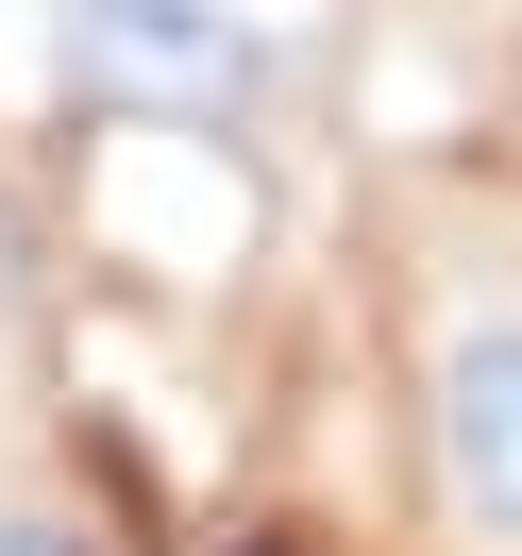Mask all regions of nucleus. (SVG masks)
Instances as JSON below:
<instances>
[{"mask_svg":"<svg viewBox=\"0 0 522 556\" xmlns=\"http://www.w3.org/2000/svg\"><path fill=\"white\" fill-rule=\"evenodd\" d=\"M51 51H68L85 102L118 118H270L287 85V17L270 0H51Z\"/></svg>","mask_w":522,"mask_h":556,"instance_id":"obj_1","label":"nucleus"},{"mask_svg":"<svg viewBox=\"0 0 522 556\" xmlns=\"http://www.w3.org/2000/svg\"><path fill=\"white\" fill-rule=\"evenodd\" d=\"M421 489L455 556H522V287H472L421 338Z\"/></svg>","mask_w":522,"mask_h":556,"instance_id":"obj_2","label":"nucleus"},{"mask_svg":"<svg viewBox=\"0 0 522 556\" xmlns=\"http://www.w3.org/2000/svg\"><path fill=\"white\" fill-rule=\"evenodd\" d=\"M0 556H118V522L85 506L68 472H17V455H0Z\"/></svg>","mask_w":522,"mask_h":556,"instance_id":"obj_3","label":"nucleus"},{"mask_svg":"<svg viewBox=\"0 0 522 556\" xmlns=\"http://www.w3.org/2000/svg\"><path fill=\"white\" fill-rule=\"evenodd\" d=\"M35 304H51V253H35V203L0 186V371L35 354Z\"/></svg>","mask_w":522,"mask_h":556,"instance_id":"obj_4","label":"nucleus"}]
</instances>
